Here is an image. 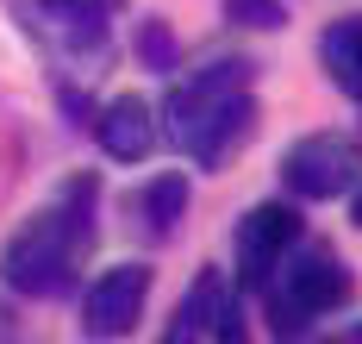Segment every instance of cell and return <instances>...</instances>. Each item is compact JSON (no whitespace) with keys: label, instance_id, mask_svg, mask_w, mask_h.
I'll return each mask as SVG.
<instances>
[{"label":"cell","instance_id":"cell-11","mask_svg":"<svg viewBox=\"0 0 362 344\" xmlns=\"http://www.w3.org/2000/svg\"><path fill=\"white\" fill-rule=\"evenodd\" d=\"M138 226L150 231V238H175L181 231V213H187V176H150L144 188H138Z\"/></svg>","mask_w":362,"mask_h":344},{"label":"cell","instance_id":"cell-4","mask_svg":"<svg viewBox=\"0 0 362 344\" xmlns=\"http://www.w3.org/2000/svg\"><path fill=\"white\" fill-rule=\"evenodd\" d=\"M362 182V144L344 132H306L281 151V188L293 200H331Z\"/></svg>","mask_w":362,"mask_h":344},{"label":"cell","instance_id":"cell-8","mask_svg":"<svg viewBox=\"0 0 362 344\" xmlns=\"http://www.w3.org/2000/svg\"><path fill=\"white\" fill-rule=\"evenodd\" d=\"M119 0H32V25L63 50H94L107 38Z\"/></svg>","mask_w":362,"mask_h":344},{"label":"cell","instance_id":"cell-14","mask_svg":"<svg viewBox=\"0 0 362 344\" xmlns=\"http://www.w3.org/2000/svg\"><path fill=\"white\" fill-rule=\"evenodd\" d=\"M350 226H362V182H356V200H350Z\"/></svg>","mask_w":362,"mask_h":344},{"label":"cell","instance_id":"cell-2","mask_svg":"<svg viewBox=\"0 0 362 344\" xmlns=\"http://www.w3.org/2000/svg\"><path fill=\"white\" fill-rule=\"evenodd\" d=\"M250 76H256V63L231 57V63H206V69H194L187 81L169 88V107H163L169 138H175L200 169H218V163L256 132Z\"/></svg>","mask_w":362,"mask_h":344},{"label":"cell","instance_id":"cell-6","mask_svg":"<svg viewBox=\"0 0 362 344\" xmlns=\"http://www.w3.org/2000/svg\"><path fill=\"white\" fill-rule=\"evenodd\" d=\"M150 301V263H112L94 275V288L81 294V332L88 338H125Z\"/></svg>","mask_w":362,"mask_h":344},{"label":"cell","instance_id":"cell-12","mask_svg":"<svg viewBox=\"0 0 362 344\" xmlns=\"http://www.w3.org/2000/svg\"><path fill=\"white\" fill-rule=\"evenodd\" d=\"M218 6H225V19L244 25V32H281V25H288V6H281V0H218Z\"/></svg>","mask_w":362,"mask_h":344},{"label":"cell","instance_id":"cell-3","mask_svg":"<svg viewBox=\"0 0 362 344\" xmlns=\"http://www.w3.org/2000/svg\"><path fill=\"white\" fill-rule=\"evenodd\" d=\"M350 269L337 251H300L293 263H281V282L269 275V319H275V338L281 332H306V319H325L350 301Z\"/></svg>","mask_w":362,"mask_h":344},{"label":"cell","instance_id":"cell-1","mask_svg":"<svg viewBox=\"0 0 362 344\" xmlns=\"http://www.w3.org/2000/svg\"><path fill=\"white\" fill-rule=\"evenodd\" d=\"M94 244V176H75L57 207L32 213L25 226L6 238L0 251V282L13 294H32V301H50L75 282V263L88 257Z\"/></svg>","mask_w":362,"mask_h":344},{"label":"cell","instance_id":"cell-15","mask_svg":"<svg viewBox=\"0 0 362 344\" xmlns=\"http://www.w3.org/2000/svg\"><path fill=\"white\" fill-rule=\"evenodd\" d=\"M6 332H13V326H0V338H6Z\"/></svg>","mask_w":362,"mask_h":344},{"label":"cell","instance_id":"cell-5","mask_svg":"<svg viewBox=\"0 0 362 344\" xmlns=\"http://www.w3.org/2000/svg\"><path fill=\"white\" fill-rule=\"evenodd\" d=\"M300 238H306V226H300V213H293L288 200L250 207V213L238 219V238H231V251H238V282H244V288H269V275L281 269V257H288Z\"/></svg>","mask_w":362,"mask_h":344},{"label":"cell","instance_id":"cell-13","mask_svg":"<svg viewBox=\"0 0 362 344\" xmlns=\"http://www.w3.org/2000/svg\"><path fill=\"white\" fill-rule=\"evenodd\" d=\"M138 57H144V69L169 76V69L181 63V50H175V32H169L163 19H144V25H138Z\"/></svg>","mask_w":362,"mask_h":344},{"label":"cell","instance_id":"cell-9","mask_svg":"<svg viewBox=\"0 0 362 344\" xmlns=\"http://www.w3.org/2000/svg\"><path fill=\"white\" fill-rule=\"evenodd\" d=\"M94 138H100V151L112 163H144L156 151V113H150V101L138 94H119L107 101L100 113H94Z\"/></svg>","mask_w":362,"mask_h":344},{"label":"cell","instance_id":"cell-7","mask_svg":"<svg viewBox=\"0 0 362 344\" xmlns=\"http://www.w3.org/2000/svg\"><path fill=\"white\" fill-rule=\"evenodd\" d=\"M194 338H244V306H238V288L225 282V269H200L175 306L169 344H194Z\"/></svg>","mask_w":362,"mask_h":344},{"label":"cell","instance_id":"cell-10","mask_svg":"<svg viewBox=\"0 0 362 344\" xmlns=\"http://www.w3.org/2000/svg\"><path fill=\"white\" fill-rule=\"evenodd\" d=\"M319 69L344 101H362V13L331 19L319 32Z\"/></svg>","mask_w":362,"mask_h":344}]
</instances>
